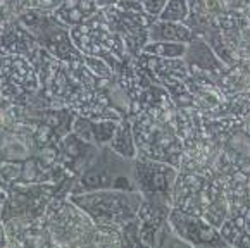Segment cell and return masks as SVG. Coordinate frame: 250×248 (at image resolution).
<instances>
[{
    "mask_svg": "<svg viewBox=\"0 0 250 248\" xmlns=\"http://www.w3.org/2000/svg\"><path fill=\"white\" fill-rule=\"evenodd\" d=\"M99 9L100 7L95 4V0H64L52 11V14L57 21L71 29L73 26L88 21Z\"/></svg>",
    "mask_w": 250,
    "mask_h": 248,
    "instance_id": "obj_11",
    "label": "cell"
},
{
    "mask_svg": "<svg viewBox=\"0 0 250 248\" xmlns=\"http://www.w3.org/2000/svg\"><path fill=\"white\" fill-rule=\"evenodd\" d=\"M197 35L188 28L185 22L157 21L148 26V41H178V43H190Z\"/></svg>",
    "mask_w": 250,
    "mask_h": 248,
    "instance_id": "obj_13",
    "label": "cell"
},
{
    "mask_svg": "<svg viewBox=\"0 0 250 248\" xmlns=\"http://www.w3.org/2000/svg\"><path fill=\"white\" fill-rule=\"evenodd\" d=\"M144 54L155 55V57L164 59H181L187 52V43H178V41H147L144 47Z\"/></svg>",
    "mask_w": 250,
    "mask_h": 248,
    "instance_id": "obj_15",
    "label": "cell"
},
{
    "mask_svg": "<svg viewBox=\"0 0 250 248\" xmlns=\"http://www.w3.org/2000/svg\"><path fill=\"white\" fill-rule=\"evenodd\" d=\"M55 2H57V5H59V4H61V2H64V0H55Z\"/></svg>",
    "mask_w": 250,
    "mask_h": 248,
    "instance_id": "obj_21",
    "label": "cell"
},
{
    "mask_svg": "<svg viewBox=\"0 0 250 248\" xmlns=\"http://www.w3.org/2000/svg\"><path fill=\"white\" fill-rule=\"evenodd\" d=\"M188 0H166V5L159 14L161 21L185 22L188 18Z\"/></svg>",
    "mask_w": 250,
    "mask_h": 248,
    "instance_id": "obj_16",
    "label": "cell"
},
{
    "mask_svg": "<svg viewBox=\"0 0 250 248\" xmlns=\"http://www.w3.org/2000/svg\"><path fill=\"white\" fill-rule=\"evenodd\" d=\"M95 4L99 7H107V5H114L116 0H95Z\"/></svg>",
    "mask_w": 250,
    "mask_h": 248,
    "instance_id": "obj_20",
    "label": "cell"
},
{
    "mask_svg": "<svg viewBox=\"0 0 250 248\" xmlns=\"http://www.w3.org/2000/svg\"><path fill=\"white\" fill-rule=\"evenodd\" d=\"M109 146L125 159H131L133 161L138 155L135 145V136H133V124L126 117H123L118 123V128H116L114 135L110 138Z\"/></svg>",
    "mask_w": 250,
    "mask_h": 248,
    "instance_id": "obj_14",
    "label": "cell"
},
{
    "mask_svg": "<svg viewBox=\"0 0 250 248\" xmlns=\"http://www.w3.org/2000/svg\"><path fill=\"white\" fill-rule=\"evenodd\" d=\"M93 190H135L131 159L121 157L109 145L99 146L88 164L81 169L69 195Z\"/></svg>",
    "mask_w": 250,
    "mask_h": 248,
    "instance_id": "obj_2",
    "label": "cell"
},
{
    "mask_svg": "<svg viewBox=\"0 0 250 248\" xmlns=\"http://www.w3.org/2000/svg\"><path fill=\"white\" fill-rule=\"evenodd\" d=\"M19 22L35 37L37 43L52 57L62 62L83 61V54L74 47L69 28L54 18L52 11L26 9L19 16Z\"/></svg>",
    "mask_w": 250,
    "mask_h": 248,
    "instance_id": "obj_4",
    "label": "cell"
},
{
    "mask_svg": "<svg viewBox=\"0 0 250 248\" xmlns=\"http://www.w3.org/2000/svg\"><path fill=\"white\" fill-rule=\"evenodd\" d=\"M133 136H135L138 155L154 159V161L167 162L178 167V159L181 155V145L176 136L167 128L155 123L150 116H142L133 124Z\"/></svg>",
    "mask_w": 250,
    "mask_h": 248,
    "instance_id": "obj_5",
    "label": "cell"
},
{
    "mask_svg": "<svg viewBox=\"0 0 250 248\" xmlns=\"http://www.w3.org/2000/svg\"><path fill=\"white\" fill-rule=\"evenodd\" d=\"M83 64H85L86 69H88L93 76L99 78V80H107V81L114 80V76H116L114 69H112L104 59L92 57V55H83Z\"/></svg>",
    "mask_w": 250,
    "mask_h": 248,
    "instance_id": "obj_17",
    "label": "cell"
},
{
    "mask_svg": "<svg viewBox=\"0 0 250 248\" xmlns=\"http://www.w3.org/2000/svg\"><path fill=\"white\" fill-rule=\"evenodd\" d=\"M167 223L173 233L190 247H226L225 238L221 236L216 226L206 221L204 217L171 208L167 215Z\"/></svg>",
    "mask_w": 250,
    "mask_h": 248,
    "instance_id": "obj_8",
    "label": "cell"
},
{
    "mask_svg": "<svg viewBox=\"0 0 250 248\" xmlns=\"http://www.w3.org/2000/svg\"><path fill=\"white\" fill-rule=\"evenodd\" d=\"M109 28L118 35L125 43V48L131 59L144 50L148 41V26L150 21L138 12H126L116 5L102 7Z\"/></svg>",
    "mask_w": 250,
    "mask_h": 248,
    "instance_id": "obj_7",
    "label": "cell"
},
{
    "mask_svg": "<svg viewBox=\"0 0 250 248\" xmlns=\"http://www.w3.org/2000/svg\"><path fill=\"white\" fill-rule=\"evenodd\" d=\"M185 64L188 67V74H207V73H217L219 67L223 66L212 54L207 43L195 37L190 43L187 45V52H185Z\"/></svg>",
    "mask_w": 250,
    "mask_h": 248,
    "instance_id": "obj_10",
    "label": "cell"
},
{
    "mask_svg": "<svg viewBox=\"0 0 250 248\" xmlns=\"http://www.w3.org/2000/svg\"><path fill=\"white\" fill-rule=\"evenodd\" d=\"M116 7L121 9L126 12H138V14H144V0H116ZM147 18V16H145Z\"/></svg>",
    "mask_w": 250,
    "mask_h": 248,
    "instance_id": "obj_19",
    "label": "cell"
},
{
    "mask_svg": "<svg viewBox=\"0 0 250 248\" xmlns=\"http://www.w3.org/2000/svg\"><path fill=\"white\" fill-rule=\"evenodd\" d=\"M178 169L167 162L136 155L133 159V183L142 195H162L173 200Z\"/></svg>",
    "mask_w": 250,
    "mask_h": 248,
    "instance_id": "obj_6",
    "label": "cell"
},
{
    "mask_svg": "<svg viewBox=\"0 0 250 248\" xmlns=\"http://www.w3.org/2000/svg\"><path fill=\"white\" fill-rule=\"evenodd\" d=\"M166 5V0H144V12L150 22L157 21L159 14Z\"/></svg>",
    "mask_w": 250,
    "mask_h": 248,
    "instance_id": "obj_18",
    "label": "cell"
},
{
    "mask_svg": "<svg viewBox=\"0 0 250 248\" xmlns=\"http://www.w3.org/2000/svg\"><path fill=\"white\" fill-rule=\"evenodd\" d=\"M74 47L83 55L100 57L109 64L114 73H119L125 62L128 61V52L123 40L109 28L102 7L83 24L73 26L69 29Z\"/></svg>",
    "mask_w": 250,
    "mask_h": 248,
    "instance_id": "obj_3",
    "label": "cell"
},
{
    "mask_svg": "<svg viewBox=\"0 0 250 248\" xmlns=\"http://www.w3.org/2000/svg\"><path fill=\"white\" fill-rule=\"evenodd\" d=\"M67 198L95 224L116 227L135 219L144 202V195L138 190H93Z\"/></svg>",
    "mask_w": 250,
    "mask_h": 248,
    "instance_id": "obj_1",
    "label": "cell"
},
{
    "mask_svg": "<svg viewBox=\"0 0 250 248\" xmlns=\"http://www.w3.org/2000/svg\"><path fill=\"white\" fill-rule=\"evenodd\" d=\"M0 48L5 50L7 54L24 55V57L30 59L40 48V45L37 43L33 35L18 21L5 33H2V37H0Z\"/></svg>",
    "mask_w": 250,
    "mask_h": 248,
    "instance_id": "obj_12",
    "label": "cell"
},
{
    "mask_svg": "<svg viewBox=\"0 0 250 248\" xmlns=\"http://www.w3.org/2000/svg\"><path fill=\"white\" fill-rule=\"evenodd\" d=\"M135 62L152 81H155L159 84H164L171 91H174V88L178 84H183L188 78V67L185 64L183 57L164 59V57H155V55H148L140 52L135 57Z\"/></svg>",
    "mask_w": 250,
    "mask_h": 248,
    "instance_id": "obj_9",
    "label": "cell"
}]
</instances>
